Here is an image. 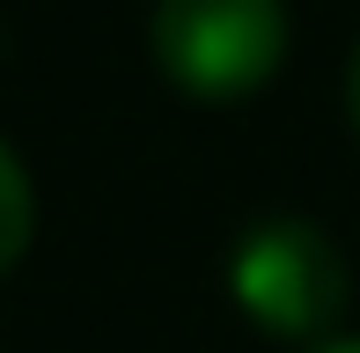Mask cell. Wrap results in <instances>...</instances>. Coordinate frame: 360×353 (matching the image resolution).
<instances>
[{
	"mask_svg": "<svg viewBox=\"0 0 360 353\" xmlns=\"http://www.w3.org/2000/svg\"><path fill=\"white\" fill-rule=\"evenodd\" d=\"M155 59L191 96H250L287 59L280 0H155Z\"/></svg>",
	"mask_w": 360,
	"mask_h": 353,
	"instance_id": "1",
	"label": "cell"
},
{
	"mask_svg": "<svg viewBox=\"0 0 360 353\" xmlns=\"http://www.w3.org/2000/svg\"><path fill=\"white\" fill-rule=\"evenodd\" d=\"M30 229H37V191H30L22 162H15V148L0 140V272L30 250Z\"/></svg>",
	"mask_w": 360,
	"mask_h": 353,
	"instance_id": "3",
	"label": "cell"
},
{
	"mask_svg": "<svg viewBox=\"0 0 360 353\" xmlns=\"http://www.w3.org/2000/svg\"><path fill=\"white\" fill-rule=\"evenodd\" d=\"M346 118H353V133H360V52H353V74H346Z\"/></svg>",
	"mask_w": 360,
	"mask_h": 353,
	"instance_id": "4",
	"label": "cell"
},
{
	"mask_svg": "<svg viewBox=\"0 0 360 353\" xmlns=\"http://www.w3.org/2000/svg\"><path fill=\"white\" fill-rule=\"evenodd\" d=\"M309 353H360V339H331V346H309Z\"/></svg>",
	"mask_w": 360,
	"mask_h": 353,
	"instance_id": "5",
	"label": "cell"
},
{
	"mask_svg": "<svg viewBox=\"0 0 360 353\" xmlns=\"http://www.w3.org/2000/svg\"><path fill=\"white\" fill-rule=\"evenodd\" d=\"M236 302L280 339H323L346 309V258L316 221H257L228 258Z\"/></svg>",
	"mask_w": 360,
	"mask_h": 353,
	"instance_id": "2",
	"label": "cell"
}]
</instances>
